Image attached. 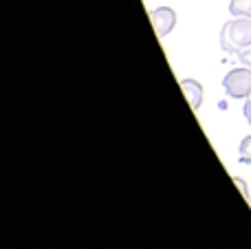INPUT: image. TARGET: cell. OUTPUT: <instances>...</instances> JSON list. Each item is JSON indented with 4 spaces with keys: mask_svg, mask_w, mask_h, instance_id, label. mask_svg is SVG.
<instances>
[{
    "mask_svg": "<svg viewBox=\"0 0 251 249\" xmlns=\"http://www.w3.org/2000/svg\"><path fill=\"white\" fill-rule=\"evenodd\" d=\"M221 49L225 53H243L251 49V18H234L223 25Z\"/></svg>",
    "mask_w": 251,
    "mask_h": 249,
    "instance_id": "cell-1",
    "label": "cell"
},
{
    "mask_svg": "<svg viewBox=\"0 0 251 249\" xmlns=\"http://www.w3.org/2000/svg\"><path fill=\"white\" fill-rule=\"evenodd\" d=\"M223 88L231 100H247L251 95V69L238 66L223 77Z\"/></svg>",
    "mask_w": 251,
    "mask_h": 249,
    "instance_id": "cell-2",
    "label": "cell"
},
{
    "mask_svg": "<svg viewBox=\"0 0 251 249\" xmlns=\"http://www.w3.org/2000/svg\"><path fill=\"white\" fill-rule=\"evenodd\" d=\"M150 22H152V29L159 38H165L170 31L176 26V11L170 7H159V9H150Z\"/></svg>",
    "mask_w": 251,
    "mask_h": 249,
    "instance_id": "cell-3",
    "label": "cell"
},
{
    "mask_svg": "<svg viewBox=\"0 0 251 249\" xmlns=\"http://www.w3.org/2000/svg\"><path fill=\"white\" fill-rule=\"evenodd\" d=\"M181 91L185 95L190 108L199 110L201 104H203V86H201V82H196V79H181Z\"/></svg>",
    "mask_w": 251,
    "mask_h": 249,
    "instance_id": "cell-4",
    "label": "cell"
},
{
    "mask_svg": "<svg viewBox=\"0 0 251 249\" xmlns=\"http://www.w3.org/2000/svg\"><path fill=\"white\" fill-rule=\"evenodd\" d=\"M229 13L234 18H251V0H231Z\"/></svg>",
    "mask_w": 251,
    "mask_h": 249,
    "instance_id": "cell-5",
    "label": "cell"
},
{
    "mask_svg": "<svg viewBox=\"0 0 251 249\" xmlns=\"http://www.w3.org/2000/svg\"><path fill=\"white\" fill-rule=\"evenodd\" d=\"M238 157H240V163H251V135H247L238 146Z\"/></svg>",
    "mask_w": 251,
    "mask_h": 249,
    "instance_id": "cell-6",
    "label": "cell"
},
{
    "mask_svg": "<svg viewBox=\"0 0 251 249\" xmlns=\"http://www.w3.org/2000/svg\"><path fill=\"white\" fill-rule=\"evenodd\" d=\"M234 183L238 185V190H240V194H243L245 199H249V188H247V183H245L240 176H234Z\"/></svg>",
    "mask_w": 251,
    "mask_h": 249,
    "instance_id": "cell-7",
    "label": "cell"
},
{
    "mask_svg": "<svg viewBox=\"0 0 251 249\" xmlns=\"http://www.w3.org/2000/svg\"><path fill=\"white\" fill-rule=\"evenodd\" d=\"M238 60L243 66H247V69H251V49H247V51L238 53Z\"/></svg>",
    "mask_w": 251,
    "mask_h": 249,
    "instance_id": "cell-8",
    "label": "cell"
},
{
    "mask_svg": "<svg viewBox=\"0 0 251 249\" xmlns=\"http://www.w3.org/2000/svg\"><path fill=\"white\" fill-rule=\"evenodd\" d=\"M243 113H245V119H247V122L251 124V100H247V104H245Z\"/></svg>",
    "mask_w": 251,
    "mask_h": 249,
    "instance_id": "cell-9",
    "label": "cell"
}]
</instances>
